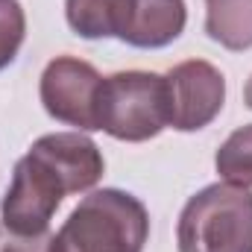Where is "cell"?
<instances>
[{
    "mask_svg": "<svg viewBox=\"0 0 252 252\" xmlns=\"http://www.w3.org/2000/svg\"><path fill=\"white\" fill-rule=\"evenodd\" d=\"M188 24L185 0H129L121 41L138 50H161L173 44Z\"/></svg>",
    "mask_w": 252,
    "mask_h": 252,
    "instance_id": "obj_8",
    "label": "cell"
},
{
    "mask_svg": "<svg viewBox=\"0 0 252 252\" xmlns=\"http://www.w3.org/2000/svg\"><path fill=\"white\" fill-rule=\"evenodd\" d=\"M164 126H170L167 103V79L150 70H121L103 76L97 129L106 135L141 144L156 138Z\"/></svg>",
    "mask_w": 252,
    "mask_h": 252,
    "instance_id": "obj_3",
    "label": "cell"
},
{
    "mask_svg": "<svg viewBox=\"0 0 252 252\" xmlns=\"http://www.w3.org/2000/svg\"><path fill=\"white\" fill-rule=\"evenodd\" d=\"M0 252H53V235H21L0 223Z\"/></svg>",
    "mask_w": 252,
    "mask_h": 252,
    "instance_id": "obj_13",
    "label": "cell"
},
{
    "mask_svg": "<svg viewBox=\"0 0 252 252\" xmlns=\"http://www.w3.org/2000/svg\"><path fill=\"white\" fill-rule=\"evenodd\" d=\"M179 252H252V190L229 182L193 193L176 226Z\"/></svg>",
    "mask_w": 252,
    "mask_h": 252,
    "instance_id": "obj_2",
    "label": "cell"
},
{
    "mask_svg": "<svg viewBox=\"0 0 252 252\" xmlns=\"http://www.w3.org/2000/svg\"><path fill=\"white\" fill-rule=\"evenodd\" d=\"M67 193L70 190H67L62 176L38 153L30 150L15 164L9 190L3 196V205H0L3 226L12 232H21V235L47 232L56 208L62 205Z\"/></svg>",
    "mask_w": 252,
    "mask_h": 252,
    "instance_id": "obj_4",
    "label": "cell"
},
{
    "mask_svg": "<svg viewBox=\"0 0 252 252\" xmlns=\"http://www.w3.org/2000/svg\"><path fill=\"white\" fill-rule=\"evenodd\" d=\"M205 32L226 50H250L252 0H205Z\"/></svg>",
    "mask_w": 252,
    "mask_h": 252,
    "instance_id": "obj_9",
    "label": "cell"
},
{
    "mask_svg": "<svg viewBox=\"0 0 252 252\" xmlns=\"http://www.w3.org/2000/svg\"><path fill=\"white\" fill-rule=\"evenodd\" d=\"M150 238L144 202L121 188L91 190L53 235V252H141Z\"/></svg>",
    "mask_w": 252,
    "mask_h": 252,
    "instance_id": "obj_1",
    "label": "cell"
},
{
    "mask_svg": "<svg viewBox=\"0 0 252 252\" xmlns=\"http://www.w3.org/2000/svg\"><path fill=\"white\" fill-rule=\"evenodd\" d=\"M103 76L97 67L76 56H56L41 73V103L44 112L59 124L76 126V132L97 129V106H100Z\"/></svg>",
    "mask_w": 252,
    "mask_h": 252,
    "instance_id": "obj_5",
    "label": "cell"
},
{
    "mask_svg": "<svg viewBox=\"0 0 252 252\" xmlns=\"http://www.w3.org/2000/svg\"><path fill=\"white\" fill-rule=\"evenodd\" d=\"M27 35V15L18 0H0V70L15 62Z\"/></svg>",
    "mask_w": 252,
    "mask_h": 252,
    "instance_id": "obj_12",
    "label": "cell"
},
{
    "mask_svg": "<svg viewBox=\"0 0 252 252\" xmlns=\"http://www.w3.org/2000/svg\"><path fill=\"white\" fill-rule=\"evenodd\" d=\"M214 167L223 182L238 185V188H252V124L235 129L217 150Z\"/></svg>",
    "mask_w": 252,
    "mask_h": 252,
    "instance_id": "obj_11",
    "label": "cell"
},
{
    "mask_svg": "<svg viewBox=\"0 0 252 252\" xmlns=\"http://www.w3.org/2000/svg\"><path fill=\"white\" fill-rule=\"evenodd\" d=\"M170 126L179 132H196L211 124L226 103V79L205 59L179 62L164 73Z\"/></svg>",
    "mask_w": 252,
    "mask_h": 252,
    "instance_id": "obj_6",
    "label": "cell"
},
{
    "mask_svg": "<svg viewBox=\"0 0 252 252\" xmlns=\"http://www.w3.org/2000/svg\"><path fill=\"white\" fill-rule=\"evenodd\" d=\"M30 150L38 153L62 176L70 193L91 190L100 182L103 167H106L100 147L82 132H50V135H41Z\"/></svg>",
    "mask_w": 252,
    "mask_h": 252,
    "instance_id": "obj_7",
    "label": "cell"
},
{
    "mask_svg": "<svg viewBox=\"0 0 252 252\" xmlns=\"http://www.w3.org/2000/svg\"><path fill=\"white\" fill-rule=\"evenodd\" d=\"M244 103H247V109H252V76L247 82V88H244Z\"/></svg>",
    "mask_w": 252,
    "mask_h": 252,
    "instance_id": "obj_14",
    "label": "cell"
},
{
    "mask_svg": "<svg viewBox=\"0 0 252 252\" xmlns=\"http://www.w3.org/2000/svg\"><path fill=\"white\" fill-rule=\"evenodd\" d=\"M126 3L129 0H64V18L79 38H118L126 21Z\"/></svg>",
    "mask_w": 252,
    "mask_h": 252,
    "instance_id": "obj_10",
    "label": "cell"
}]
</instances>
